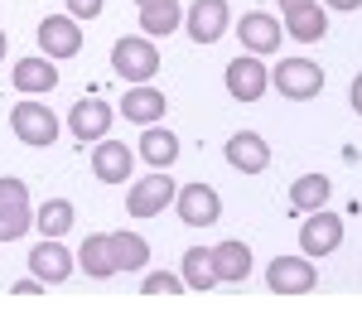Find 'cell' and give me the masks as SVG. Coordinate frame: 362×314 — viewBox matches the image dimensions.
<instances>
[{
	"instance_id": "1",
	"label": "cell",
	"mask_w": 362,
	"mask_h": 314,
	"mask_svg": "<svg viewBox=\"0 0 362 314\" xmlns=\"http://www.w3.org/2000/svg\"><path fill=\"white\" fill-rule=\"evenodd\" d=\"M10 131H15V141L29 145V150H49V145L63 136V121H58L54 107H44V102L25 97V102L10 112Z\"/></svg>"
},
{
	"instance_id": "2",
	"label": "cell",
	"mask_w": 362,
	"mask_h": 314,
	"mask_svg": "<svg viewBox=\"0 0 362 314\" xmlns=\"http://www.w3.org/2000/svg\"><path fill=\"white\" fill-rule=\"evenodd\" d=\"M112 73L126 83H150L160 73V49L145 34H121L112 44Z\"/></svg>"
},
{
	"instance_id": "3",
	"label": "cell",
	"mask_w": 362,
	"mask_h": 314,
	"mask_svg": "<svg viewBox=\"0 0 362 314\" xmlns=\"http://www.w3.org/2000/svg\"><path fill=\"white\" fill-rule=\"evenodd\" d=\"M271 83H276V92H285L290 102H309V97L324 92V68H319L314 58H280Z\"/></svg>"
},
{
	"instance_id": "4",
	"label": "cell",
	"mask_w": 362,
	"mask_h": 314,
	"mask_svg": "<svg viewBox=\"0 0 362 314\" xmlns=\"http://www.w3.org/2000/svg\"><path fill=\"white\" fill-rule=\"evenodd\" d=\"M319 286V266L300 252V257H276L266 266V290L271 295H309Z\"/></svg>"
},
{
	"instance_id": "5",
	"label": "cell",
	"mask_w": 362,
	"mask_h": 314,
	"mask_svg": "<svg viewBox=\"0 0 362 314\" xmlns=\"http://www.w3.org/2000/svg\"><path fill=\"white\" fill-rule=\"evenodd\" d=\"M223 83H227V97L232 102H261L266 87H271V73H266V63L256 54H242L223 68Z\"/></svg>"
},
{
	"instance_id": "6",
	"label": "cell",
	"mask_w": 362,
	"mask_h": 314,
	"mask_svg": "<svg viewBox=\"0 0 362 314\" xmlns=\"http://www.w3.org/2000/svg\"><path fill=\"white\" fill-rule=\"evenodd\" d=\"M39 49H44V58H78L83 54V20H73L68 10L44 15L39 20Z\"/></svg>"
},
{
	"instance_id": "7",
	"label": "cell",
	"mask_w": 362,
	"mask_h": 314,
	"mask_svg": "<svg viewBox=\"0 0 362 314\" xmlns=\"http://www.w3.org/2000/svg\"><path fill=\"white\" fill-rule=\"evenodd\" d=\"M174 208H179V223H184V228H213V223L223 218V199H218V189H208V184H184V189H174Z\"/></svg>"
},
{
	"instance_id": "8",
	"label": "cell",
	"mask_w": 362,
	"mask_h": 314,
	"mask_svg": "<svg viewBox=\"0 0 362 314\" xmlns=\"http://www.w3.org/2000/svg\"><path fill=\"white\" fill-rule=\"evenodd\" d=\"M174 189H179V184H174L165 170L145 174V179L131 184V194H126V213H131V218H155V213H165L169 203H174Z\"/></svg>"
},
{
	"instance_id": "9",
	"label": "cell",
	"mask_w": 362,
	"mask_h": 314,
	"mask_svg": "<svg viewBox=\"0 0 362 314\" xmlns=\"http://www.w3.org/2000/svg\"><path fill=\"white\" fill-rule=\"evenodd\" d=\"M338 242H343V218H338V213H329V208L305 213V228H300V252H305L309 261L338 252Z\"/></svg>"
},
{
	"instance_id": "10",
	"label": "cell",
	"mask_w": 362,
	"mask_h": 314,
	"mask_svg": "<svg viewBox=\"0 0 362 314\" xmlns=\"http://www.w3.org/2000/svg\"><path fill=\"white\" fill-rule=\"evenodd\" d=\"M92 174L102 179V184H131V174H136V145H121L116 136H102V141H92Z\"/></svg>"
},
{
	"instance_id": "11",
	"label": "cell",
	"mask_w": 362,
	"mask_h": 314,
	"mask_svg": "<svg viewBox=\"0 0 362 314\" xmlns=\"http://www.w3.org/2000/svg\"><path fill=\"white\" fill-rule=\"evenodd\" d=\"M280 10H285V25L280 29L290 39H300V44H319L329 34V10L319 0H280Z\"/></svg>"
},
{
	"instance_id": "12",
	"label": "cell",
	"mask_w": 362,
	"mask_h": 314,
	"mask_svg": "<svg viewBox=\"0 0 362 314\" xmlns=\"http://www.w3.org/2000/svg\"><path fill=\"white\" fill-rule=\"evenodd\" d=\"M112 107L102 102V97H83V102H73L68 107V136L73 141H83V145H92V141H102V136H112Z\"/></svg>"
},
{
	"instance_id": "13",
	"label": "cell",
	"mask_w": 362,
	"mask_h": 314,
	"mask_svg": "<svg viewBox=\"0 0 362 314\" xmlns=\"http://www.w3.org/2000/svg\"><path fill=\"white\" fill-rule=\"evenodd\" d=\"M232 25V10H227V0H194L189 10H184V29H189V39L194 44H218Z\"/></svg>"
},
{
	"instance_id": "14",
	"label": "cell",
	"mask_w": 362,
	"mask_h": 314,
	"mask_svg": "<svg viewBox=\"0 0 362 314\" xmlns=\"http://www.w3.org/2000/svg\"><path fill=\"white\" fill-rule=\"evenodd\" d=\"M223 160L237 174H266L271 170V145H266L261 131H237V136H227Z\"/></svg>"
},
{
	"instance_id": "15",
	"label": "cell",
	"mask_w": 362,
	"mask_h": 314,
	"mask_svg": "<svg viewBox=\"0 0 362 314\" xmlns=\"http://www.w3.org/2000/svg\"><path fill=\"white\" fill-rule=\"evenodd\" d=\"M73 266H78V257L63 247V237H44V242L29 252V276H39L44 286H63V281L73 276Z\"/></svg>"
},
{
	"instance_id": "16",
	"label": "cell",
	"mask_w": 362,
	"mask_h": 314,
	"mask_svg": "<svg viewBox=\"0 0 362 314\" xmlns=\"http://www.w3.org/2000/svg\"><path fill=\"white\" fill-rule=\"evenodd\" d=\"M237 39H242V49H247V54L266 58V54H276V49H280L285 29H280L276 15H266V10H251V15H242V20H237Z\"/></svg>"
},
{
	"instance_id": "17",
	"label": "cell",
	"mask_w": 362,
	"mask_h": 314,
	"mask_svg": "<svg viewBox=\"0 0 362 314\" xmlns=\"http://www.w3.org/2000/svg\"><path fill=\"white\" fill-rule=\"evenodd\" d=\"M165 107H169V102H165V92H160V87H150V83H131L116 112L126 116V121H136V126H150V121H160V116H165Z\"/></svg>"
},
{
	"instance_id": "18",
	"label": "cell",
	"mask_w": 362,
	"mask_h": 314,
	"mask_svg": "<svg viewBox=\"0 0 362 314\" xmlns=\"http://www.w3.org/2000/svg\"><path fill=\"white\" fill-rule=\"evenodd\" d=\"M136 155L150 165V170H169V165L179 160V136H174V131H165L160 121H150V126H140Z\"/></svg>"
},
{
	"instance_id": "19",
	"label": "cell",
	"mask_w": 362,
	"mask_h": 314,
	"mask_svg": "<svg viewBox=\"0 0 362 314\" xmlns=\"http://www.w3.org/2000/svg\"><path fill=\"white\" fill-rule=\"evenodd\" d=\"M213 271H218V286H242L251 276V247L237 242V237L218 242L213 247Z\"/></svg>"
},
{
	"instance_id": "20",
	"label": "cell",
	"mask_w": 362,
	"mask_h": 314,
	"mask_svg": "<svg viewBox=\"0 0 362 314\" xmlns=\"http://www.w3.org/2000/svg\"><path fill=\"white\" fill-rule=\"evenodd\" d=\"M10 78H15V92H25V97H44V92H54V87H58V68H54V58H20Z\"/></svg>"
},
{
	"instance_id": "21",
	"label": "cell",
	"mask_w": 362,
	"mask_h": 314,
	"mask_svg": "<svg viewBox=\"0 0 362 314\" xmlns=\"http://www.w3.org/2000/svg\"><path fill=\"white\" fill-rule=\"evenodd\" d=\"M334 199V179L329 174H300L290 184V208L295 213H314V208H329Z\"/></svg>"
},
{
	"instance_id": "22",
	"label": "cell",
	"mask_w": 362,
	"mask_h": 314,
	"mask_svg": "<svg viewBox=\"0 0 362 314\" xmlns=\"http://www.w3.org/2000/svg\"><path fill=\"white\" fill-rule=\"evenodd\" d=\"M179 281H184V290H213L218 286V271H213V247H189L184 252V261H179Z\"/></svg>"
},
{
	"instance_id": "23",
	"label": "cell",
	"mask_w": 362,
	"mask_h": 314,
	"mask_svg": "<svg viewBox=\"0 0 362 314\" xmlns=\"http://www.w3.org/2000/svg\"><path fill=\"white\" fill-rule=\"evenodd\" d=\"M107 247H112L116 271H145L150 266V247L140 232H107Z\"/></svg>"
},
{
	"instance_id": "24",
	"label": "cell",
	"mask_w": 362,
	"mask_h": 314,
	"mask_svg": "<svg viewBox=\"0 0 362 314\" xmlns=\"http://www.w3.org/2000/svg\"><path fill=\"white\" fill-rule=\"evenodd\" d=\"M78 266H83L92 281H107V276H116V261H112V247H107V232H92L83 247H78Z\"/></svg>"
},
{
	"instance_id": "25",
	"label": "cell",
	"mask_w": 362,
	"mask_h": 314,
	"mask_svg": "<svg viewBox=\"0 0 362 314\" xmlns=\"http://www.w3.org/2000/svg\"><path fill=\"white\" fill-rule=\"evenodd\" d=\"M73 223H78V213H73V203H68V199H49V203L34 208V228L44 232V237H68Z\"/></svg>"
},
{
	"instance_id": "26",
	"label": "cell",
	"mask_w": 362,
	"mask_h": 314,
	"mask_svg": "<svg viewBox=\"0 0 362 314\" xmlns=\"http://www.w3.org/2000/svg\"><path fill=\"white\" fill-rule=\"evenodd\" d=\"M179 25H184V5H179V0H174V5H150V10H140V34H145V39L174 34Z\"/></svg>"
},
{
	"instance_id": "27",
	"label": "cell",
	"mask_w": 362,
	"mask_h": 314,
	"mask_svg": "<svg viewBox=\"0 0 362 314\" xmlns=\"http://www.w3.org/2000/svg\"><path fill=\"white\" fill-rule=\"evenodd\" d=\"M29 228H34L29 203H25V208H0V242H20Z\"/></svg>"
},
{
	"instance_id": "28",
	"label": "cell",
	"mask_w": 362,
	"mask_h": 314,
	"mask_svg": "<svg viewBox=\"0 0 362 314\" xmlns=\"http://www.w3.org/2000/svg\"><path fill=\"white\" fill-rule=\"evenodd\" d=\"M140 290H145V295H184V281H179L174 271H150Z\"/></svg>"
},
{
	"instance_id": "29",
	"label": "cell",
	"mask_w": 362,
	"mask_h": 314,
	"mask_svg": "<svg viewBox=\"0 0 362 314\" xmlns=\"http://www.w3.org/2000/svg\"><path fill=\"white\" fill-rule=\"evenodd\" d=\"M25 203H29V184L15 179V174H5L0 179V208H25Z\"/></svg>"
},
{
	"instance_id": "30",
	"label": "cell",
	"mask_w": 362,
	"mask_h": 314,
	"mask_svg": "<svg viewBox=\"0 0 362 314\" xmlns=\"http://www.w3.org/2000/svg\"><path fill=\"white\" fill-rule=\"evenodd\" d=\"M102 5H107V0H68V15H73V20H97Z\"/></svg>"
},
{
	"instance_id": "31",
	"label": "cell",
	"mask_w": 362,
	"mask_h": 314,
	"mask_svg": "<svg viewBox=\"0 0 362 314\" xmlns=\"http://www.w3.org/2000/svg\"><path fill=\"white\" fill-rule=\"evenodd\" d=\"M44 290V281L39 276H25V281H15V295H39Z\"/></svg>"
},
{
	"instance_id": "32",
	"label": "cell",
	"mask_w": 362,
	"mask_h": 314,
	"mask_svg": "<svg viewBox=\"0 0 362 314\" xmlns=\"http://www.w3.org/2000/svg\"><path fill=\"white\" fill-rule=\"evenodd\" d=\"M324 10H343L348 15V10H362V0H324Z\"/></svg>"
},
{
	"instance_id": "33",
	"label": "cell",
	"mask_w": 362,
	"mask_h": 314,
	"mask_svg": "<svg viewBox=\"0 0 362 314\" xmlns=\"http://www.w3.org/2000/svg\"><path fill=\"white\" fill-rule=\"evenodd\" d=\"M348 102H353V112L362 116V73H358V78H353V92H348Z\"/></svg>"
},
{
	"instance_id": "34",
	"label": "cell",
	"mask_w": 362,
	"mask_h": 314,
	"mask_svg": "<svg viewBox=\"0 0 362 314\" xmlns=\"http://www.w3.org/2000/svg\"><path fill=\"white\" fill-rule=\"evenodd\" d=\"M5 54H10V34L0 29V63H5Z\"/></svg>"
},
{
	"instance_id": "35",
	"label": "cell",
	"mask_w": 362,
	"mask_h": 314,
	"mask_svg": "<svg viewBox=\"0 0 362 314\" xmlns=\"http://www.w3.org/2000/svg\"><path fill=\"white\" fill-rule=\"evenodd\" d=\"M140 10H150V5H174V0H136Z\"/></svg>"
}]
</instances>
